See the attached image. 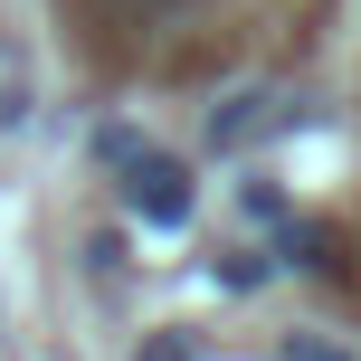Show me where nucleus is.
Returning a JSON list of instances; mask_svg holds the SVG:
<instances>
[{"label": "nucleus", "mask_w": 361, "mask_h": 361, "mask_svg": "<svg viewBox=\"0 0 361 361\" xmlns=\"http://www.w3.org/2000/svg\"><path fill=\"white\" fill-rule=\"evenodd\" d=\"M124 209L143 219V228H180L190 219V171L171 162V152H124Z\"/></svg>", "instance_id": "nucleus-1"}, {"label": "nucleus", "mask_w": 361, "mask_h": 361, "mask_svg": "<svg viewBox=\"0 0 361 361\" xmlns=\"http://www.w3.org/2000/svg\"><path fill=\"white\" fill-rule=\"evenodd\" d=\"M267 105H276V95H228V105L209 114V143H219V152H228V143H247V133L267 124Z\"/></svg>", "instance_id": "nucleus-2"}, {"label": "nucleus", "mask_w": 361, "mask_h": 361, "mask_svg": "<svg viewBox=\"0 0 361 361\" xmlns=\"http://www.w3.org/2000/svg\"><path fill=\"white\" fill-rule=\"evenodd\" d=\"M286 257L305 276H333V267H343V257H333V228H286Z\"/></svg>", "instance_id": "nucleus-3"}, {"label": "nucleus", "mask_w": 361, "mask_h": 361, "mask_svg": "<svg viewBox=\"0 0 361 361\" xmlns=\"http://www.w3.org/2000/svg\"><path fill=\"white\" fill-rule=\"evenodd\" d=\"M219 276H228V286L247 295V286H267V257H247V247H238V257H228V267H219Z\"/></svg>", "instance_id": "nucleus-4"}, {"label": "nucleus", "mask_w": 361, "mask_h": 361, "mask_svg": "<svg viewBox=\"0 0 361 361\" xmlns=\"http://www.w3.org/2000/svg\"><path fill=\"white\" fill-rule=\"evenodd\" d=\"M19 114H29V95H19V76H0V133H10Z\"/></svg>", "instance_id": "nucleus-5"}, {"label": "nucleus", "mask_w": 361, "mask_h": 361, "mask_svg": "<svg viewBox=\"0 0 361 361\" xmlns=\"http://www.w3.org/2000/svg\"><path fill=\"white\" fill-rule=\"evenodd\" d=\"M286 361H352V352H333V343H295Z\"/></svg>", "instance_id": "nucleus-6"}, {"label": "nucleus", "mask_w": 361, "mask_h": 361, "mask_svg": "<svg viewBox=\"0 0 361 361\" xmlns=\"http://www.w3.org/2000/svg\"><path fill=\"white\" fill-rule=\"evenodd\" d=\"M152 361H190V352H180V343H152Z\"/></svg>", "instance_id": "nucleus-7"}]
</instances>
